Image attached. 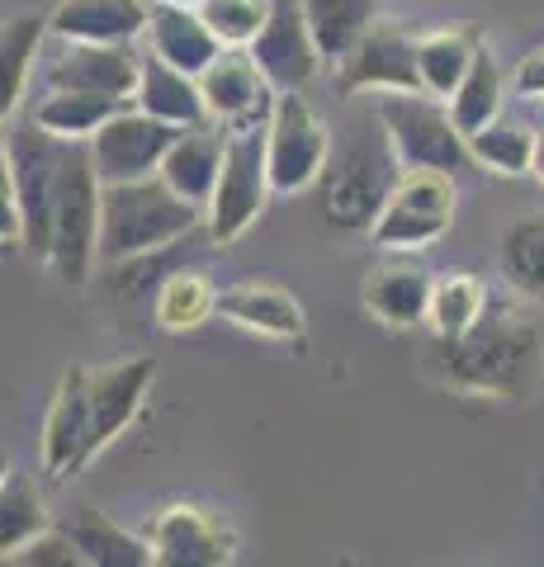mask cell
Instances as JSON below:
<instances>
[{
  "mask_svg": "<svg viewBox=\"0 0 544 567\" xmlns=\"http://www.w3.org/2000/svg\"><path fill=\"white\" fill-rule=\"evenodd\" d=\"M421 360L454 393L525 402L544 379V331L516 303H487L464 336H431Z\"/></svg>",
  "mask_w": 544,
  "mask_h": 567,
  "instance_id": "obj_1",
  "label": "cell"
},
{
  "mask_svg": "<svg viewBox=\"0 0 544 567\" xmlns=\"http://www.w3.org/2000/svg\"><path fill=\"white\" fill-rule=\"evenodd\" d=\"M204 213L185 204L162 175L100 185V256L104 260H143L185 241Z\"/></svg>",
  "mask_w": 544,
  "mask_h": 567,
  "instance_id": "obj_2",
  "label": "cell"
},
{
  "mask_svg": "<svg viewBox=\"0 0 544 567\" xmlns=\"http://www.w3.org/2000/svg\"><path fill=\"white\" fill-rule=\"evenodd\" d=\"M100 260V175L85 142H66L58 162V185H52V233L48 260L52 275L72 289H85Z\"/></svg>",
  "mask_w": 544,
  "mask_h": 567,
  "instance_id": "obj_3",
  "label": "cell"
},
{
  "mask_svg": "<svg viewBox=\"0 0 544 567\" xmlns=\"http://www.w3.org/2000/svg\"><path fill=\"white\" fill-rule=\"evenodd\" d=\"M393 181H398V156L389 147V137H383L379 118H370L337 156H327V166L318 175L322 218L331 227H341V233H370Z\"/></svg>",
  "mask_w": 544,
  "mask_h": 567,
  "instance_id": "obj_4",
  "label": "cell"
},
{
  "mask_svg": "<svg viewBox=\"0 0 544 567\" xmlns=\"http://www.w3.org/2000/svg\"><path fill=\"white\" fill-rule=\"evenodd\" d=\"M374 118L402 171H441L454 175L469 166L464 133L454 128L445 100L427 91H383L374 104Z\"/></svg>",
  "mask_w": 544,
  "mask_h": 567,
  "instance_id": "obj_5",
  "label": "cell"
},
{
  "mask_svg": "<svg viewBox=\"0 0 544 567\" xmlns=\"http://www.w3.org/2000/svg\"><path fill=\"white\" fill-rule=\"evenodd\" d=\"M270 194L275 189H270V175H266V128L227 133L218 181H214V194H208V204H204L208 237L218 246H233L242 233H252L260 223Z\"/></svg>",
  "mask_w": 544,
  "mask_h": 567,
  "instance_id": "obj_6",
  "label": "cell"
},
{
  "mask_svg": "<svg viewBox=\"0 0 544 567\" xmlns=\"http://www.w3.org/2000/svg\"><path fill=\"white\" fill-rule=\"evenodd\" d=\"M454 175L441 171H398L379 218L370 223V241L379 251H427L454 223Z\"/></svg>",
  "mask_w": 544,
  "mask_h": 567,
  "instance_id": "obj_7",
  "label": "cell"
},
{
  "mask_svg": "<svg viewBox=\"0 0 544 567\" xmlns=\"http://www.w3.org/2000/svg\"><path fill=\"white\" fill-rule=\"evenodd\" d=\"M62 147L52 133H43L33 118L6 123V156L14 181V208H20V241L33 260H48V233H52V185H58Z\"/></svg>",
  "mask_w": 544,
  "mask_h": 567,
  "instance_id": "obj_8",
  "label": "cell"
},
{
  "mask_svg": "<svg viewBox=\"0 0 544 567\" xmlns=\"http://www.w3.org/2000/svg\"><path fill=\"white\" fill-rule=\"evenodd\" d=\"M331 156V137L318 110L298 91H275V110L266 118V175L275 194H304L318 185Z\"/></svg>",
  "mask_w": 544,
  "mask_h": 567,
  "instance_id": "obj_9",
  "label": "cell"
},
{
  "mask_svg": "<svg viewBox=\"0 0 544 567\" xmlns=\"http://www.w3.org/2000/svg\"><path fill=\"white\" fill-rule=\"evenodd\" d=\"M337 95L360 91H421L417 81V33L398 20H374L337 62Z\"/></svg>",
  "mask_w": 544,
  "mask_h": 567,
  "instance_id": "obj_10",
  "label": "cell"
},
{
  "mask_svg": "<svg viewBox=\"0 0 544 567\" xmlns=\"http://www.w3.org/2000/svg\"><path fill=\"white\" fill-rule=\"evenodd\" d=\"M195 81H199L204 118L218 123L223 133L266 128V118L275 110V85L266 81V71L252 62L247 48H223Z\"/></svg>",
  "mask_w": 544,
  "mask_h": 567,
  "instance_id": "obj_11",
  "label": "cell"
},
{
  "mask_svg": "<svg viewBox=\"0 0 544 567\" xmlns=\"http://www.w3.org/2000/svg\"><path fill=\"white\" fill-rule=\"evenodd\" d=\"M143 539L152 544V563L162 567H227L237 558V529L195 502L162 506Z\"/></svg>",
  "mask_w": 544,
  "mask_h": 567,
  "instance_id": "obj_12",
  "label": "cell"
},
{
  "mask_svg": "<svg viewBox=\"0 0 544 567\" xmlns=\"http://www.w3.org/2000/svg\"><path fill=\"white\" fill-rule=\"evenodd\" d=\"M175 133L181 128H171V123L143 114L137 104H119V110L91 133V142H85V147H91L100 185L156 175V166H162V156H166Z\"/></svg>",
  "mask_w": 544,
  "mask_h": 567,
  "instance_id": "obj_13",
  "label": "cell"
},
{
  "mask_svg": "<svg viewBox=\"0 0 544 567\" xmlns=\"http://www.w3.org/2000/svg\"><path fill=\"white\" fill-rule=\"evenodd\" d=\"M247 52H252V62L266 71V81L275 91H304L322 66V52L312 43L298 0H270L266 24H260V33L247 43Z\"/></svg>",
  "mask_w": 544,
  "mask_h": 567,
  "instance_id": "obj_14",
  "label": "cell"
},
{
  "mask_svg": "<svg viewBox=\"0 0 544 567\" xmlns=\"http://www.w3.org/2000/svg\"><path fill=\"white\" fill-rule=\"evenodd\" d=\"M431 270L421 251H383V260L365 275V312L374 322L408 331L417 322H427V303H431Z\"/></svg>",
  "mask_w": 544,
  "mask_h": 567,
  "instance_id": "obj_15",
  "label": "cell"
},
{
  "mask_svg": "<svg viewBox=\"0 0 544 567\" xmlns=\"http://www.w3.org/2000/svg\"><path fill=\"white\" fill-rule=\"evenodd\" d=\"M95 458L91 440V398H85V364H72L58 383V398L43 421V473L72 477Z\"/></svg>",
  "mask_w": 544,
  "mask_h": 567,
  "instance_id": "obj_16",
  "label": "cell"
},
{
  "mask_svg": "<svg viewBox=\"0 0 544 567\" xmlns=\"http://www.w3.org/2000/svg\"><path fill=\"white\" fill-rule=\"evenodd\" d=\"M137 62H143V52L133 43H62V52L48 66V85L52 91L129 100L137 85Z\"/></svg>",
  "mask_w": 544,
  "mask_h": 567,
  "instance_id": "obj_17",
  "label": "cell"
},
{
  "mask_svg": "<svg viewBox=\"0 0 544 567\" xmlns=\"http://www.w3.org/2000/svg\"><path fill=\"white\" fill-rule=\"evenodd\" d=\"M156 379V360H119L104 369H85V398H91V440L95 454L110 450L119 435L129 431V421L137 416L147 388Z\"/></svg>",
  "mask_w": 544,
  "mask_h": 567,
  "instance_id": "obj_18",
  "label": "cell"
},
{
  "mask_svg": "<svg viewBox=\"0 0 544 567\" xmlns=\"http://www.w3.org/2000/svg\"><path fill=\"white\" fill-rule=\"evenodd\" d=\"M218 317L256 336H270V341H298L308 331L304 303H298L285 284H270V279H237L227 289H218Z\"/></svg>",
  "mask_w": 544,
  "mask_h": 567,
  "instance_id": "obj_19",
  "label": "cell"
},
{
  "mask_svg": "<svg viewBox=\"0 0 544 567\" xmlns=\"http://www.w3.org/2000/svg\"><path fill=\"white\" fill-rule=\"evenodd\" d=\"M147 29V0H58L48 33L62 43H137Z\"/></svg>",
  "mask_w": 544,
  "mask_h": 567,
  "instance_id": "obj_20",
  "label": "cell"
},
{
  "mask_svg": "<svg viewBox=\"0 0 544 567\" xmlns=\"http://www.w3.org/2000/svg\"><path fill=\"white\" fill-rule=\"evenodd\" d=\"M223 142L227 133L218 128V123H189V128H181L171 137V147L162 156V166H156V175L181 194L185 204H195L204 213L208 194H214V181H218V166H223Z\"/></svg>",
  "mask_w": 544,
  "mask_h": 567,
  "instance_id": "obj_21",
  "label": "cell"
},
{
  "mask_svg": "<svg viewBox=\"0 0 544 567\" xmlns=\"http://www.w3.org/2000/svg\"><path fill=\"white\" fill-rule=\"evenodd\" d=\"M147 52H156L162 62L199 76L223 52V43L214 39V29L204 24V14L195 6H166V0H152L147 6Z\"/></svg>",
  "mask_w": 544,
  "mask_h": 567,
  "instance_id": "obj_22",
  "label": "cell"
},
{
  "mask_svg": "<svg viewBox=\"0 0 544 567\" xmlns=\"http://www.w3.org/2000/svg\"><path fill=\"white\" fill-rule=\"evenodd\" d=\"M129 104H137L143 114L171 123V128H189V123H204V100H199V81L189 71L162 62L156 52H147L137 62V85Z\"/></svg>",
  "mask_w": 544,
  "mask_h": 567,
  "instance_id": "obj_23",
  "label": "cell"
},
{
  "mask_svg": "<svg viewBox=\"0 0 544 567\" xmlns=\"http://www.w3.org/2000/svg\"><path fill=\"white\" fill-rule=\"evenodd\" d=\"M43 39H48V14H39V10L0 20V128L20 114L24 91H29V71H33V58H39Z\"/></svg>",
  "mask_w": 544,
  "mask_h": 567,
  "instance_id": "obj_24",
  "label": "cell"
},
{
  "mask_svg": "<svg viewBox=\"0 0 544 567\" xmlns=\"http://www.w3.org/2000/svg\"><path fill=\"white\" fill-rule=\"evenodd\" d=\"M66 535H72L81 563H91V567H152V544L129 535L110 516H100L95 506H81L66 520Z\"/></svg>",
  "mask_w": 544,
  "mask_h": 567,
  "instance_id": "obj_25",
  "label": "cell"
},
{
  "mask_svg": "<svg viewBox=\"0 0 544 567\" xmlns=\"http://www.w3.org/2000/svg\"><path fill=\"white\" fill-rule=\"evenodd\" d=\"M502 95H506V81H502L497 58L487 48H473V62L460 76V85L445 95V110L454 118V128L469 137V133H479L487 118L502 114Z\"/></svg>",
  "mask_w": 544,
  "mask_h": 567,
  "instance_id": "obj_26",
  "label": "cell"
},
{
  "mask_svg": "<svg viewBox=\"0 0 544 567\" xmlns=\"http://www.w3.org/2000/svg\"><path fill=\"white\" fill-rule=\"evenodd\" d=\"M119 104H129V100L91 95V91H48L39 104H33L29 118L58 142H91V133L119 110Z\"/></svg>",
  "mask_w": 544,
  "mask_h": 567,
  "instance_id": "obj_27",
  "label": "cell"
},
{
  "mask_svg": "<svg viewBox=\"0 0 544 567\" xmlns=\"http://www.w3.org/2000/svg\"><path fill=\"white\" fill-rule=\"evenodd\" d=\"M208 317H218V284L204 270H175L162 279V289H156V327L181 336V331H199Z\"/></svg>",
  "mask_w": 544,
  "mask_h": 567,
  "instance_id": "obj_28",
  "label": "cell"
},
{
  "mask_svg": "<svg viewBox=\"0 0 544 567\" xmlns=\"http://www.w3.org/2000/svg\"><path fill=\"white\" fill-rule=\"evenodd\" d=\"M298 10H304L322 62H337L341 52L379 20V0H298Z\"/></svg>",
  "mask_w": 544,
  "mask_h": 567,
  "instance_id": "obj_29",
  "label": "cell"
},
{
  "mask_svg": "<svg viewBox=\"0 0 544 567\" xmlns=\"http://www.w3.org/2000/svg\"><path fill=\"white\" fill-rule=\"evenodd\" d=\"M497 260H502V279L512 284V293L544 303V213H531V218H516L506 227Z\"/></svg>",
  "mask_w": 544,
  "mask_h": 567,
  "instance_id": "obj_30",
  "label": "cell"
},
{
  "mask_svg": "<svg viewBox=\"0 0 544 567\" xmlns=\"http://www.w3.org/2000/svg\"><path fill=\"white\" fill-rule=\"evenodd\" d=\"M473 43L464 29H431V33H417V81L421 91L445 100L454 85H460V76L469 71L473 62Z\"/></svg>",
  "mask_w": 544,
  "mask_h": 567,
  "instance_id": "obj_31",
  "label": "cell"
},
{
  "mask_svg": "<svg viewBox=\"0 0 544 567\" xmlns=\"http://www.w3.org/2000/svg\"><path fill=\"white\" fill-rule=\"evenodd\" d=\"M48 525H52V511L43 502L39 483L10 468L6 483H0V558H14Z\"/></svg>",
  "mask_w": 544,
  "mask_h": 567,
  "instance_id": "obj_32",
  "label": "cell"
},
{
  "mask_svg": "<svg viewBox=\"0 0 544 567\" xmlns=\"http://www.w3.org/2000/svg\"><path fill=\"white\" fill-rule=\"evenodd\" d=\"M464 147H469L473 166L497 171V175H525L531 171V152H535V128L497 114V118H487L479 133H469Z\"/></svg>",
  "mask_w": 544,
  "mask_h": 567,
  "instance_id": "obj_33",
  "label": "cell"
},
{
  "mask_svg": "<svg viewBox=\"0 0 544 567\" xmlns=\"http://www.w3.org/2000/svg\"><path fill=\"white\" fill-rule=\"evenodd\" d=\"M487 308V289L479 275H435L431 279V303H427V322H431V336H464L479 312Z\"/></svg>",
  "mask_w": 544,
  "mask_h": 567,
  "instance_id": "obj_34",
  "label": "cell"
},
{
  "mask_svg": "<svg viewBox=\"0 0 544 567\" xmlns=\"http://www.w3.org/2000/svg\"><path fill=\"white\" fill-rule=\"evenodd\" d=\"M195 10L204 14V24L214 29L223 48H247L260 33V24H266L270 0H199Z\"/></svg>",
  "mask_w": 544,
  "mask_h": 567,
  "instance_id": "obj_35",
  "label": "cell"
},
{
  "mask_svg": "<svg viewBox=\"0 0 544 567\" xmlns=\"http://www.w3.org/2000/svg\"><path fill=\"white\" fill-rule=\"evenodd\" d=\"M10 563H24V567H72V563H81V554H76V544H72V535L66 529H39L20 554H14Z\"/></svg>",
  "mask_w": 544,
  "mask_h": 567,
  "instance_id": "obj_36",
  "label": "cell"
},
{
  "mask_svg": "<svg viewBox=\"0 0 544 567\" xmlns=\"http://www.w3.org/2000/svg\"><path fill=\"white\" fill-rule=\"evenodd\" d=\"M0 241H20V208H14V181H10L6 137H0Z\"/></svg>",
  "mask_w": 544,
  "mask_h": 567,
  "instance_id": "obj_37",
  "label": "cell"
},
{
  "mask_svg": "<svg viewBox=\"0 0 544 567\" xmlns=\"http://www.w3.org/2000/svg\"><path fill=\"white\" fill-rule=\"evenodd\" d=\"M516 95L544 100V43L531 48V52L521 58V66H516Z\"/></svg>",
  "mask_w": 544,
  "mask_h": 567,
  "instance_id": "obj_38",
  "label": "cell"
},
{
  "mask_svg": "<svg viewBox=\"0 0 544 567\" xmlns=\"http://www.w3.org/2000/svg\"><path fill=\"white\" fill-rule=\"evenodd\" d=\"M531 175H535V181L544 185V123H540V128H535V152H531Z\"/></svg>",
  "mask_w": 544,
  "mask_h": 567,
  "instance_id": "obj_39",
  "label": "cell"
},
{
  "mask_svg": "<svg viewBox=\"0 0 544 567\" xmlns=\"http://www.w3.org/2000/svg\"><path fill=\"white\" fill-rule=\"evenodd\" d=\"M6 473H10V454L0 450V483H6Z\"/></svg>",
  "mask_w": 544,
  "mask_h": 567,
  "instance_id": "obj_40",
  "label": "cell"
},
{
  "mask_svg": "<svg viewBox=\"0 0 544 567\" xmlns=\"http://www.w3.org/2000/svg\"><path fill=\"white\" fill-rule=\"evenodd\" d=\"M166 6H199V0H166Z\"/></svg>",
  "mask_w": 544,
  "mask_h": 567,
  "instance_id": "obj_41",
  "label": "cell"
}]
</instances>
